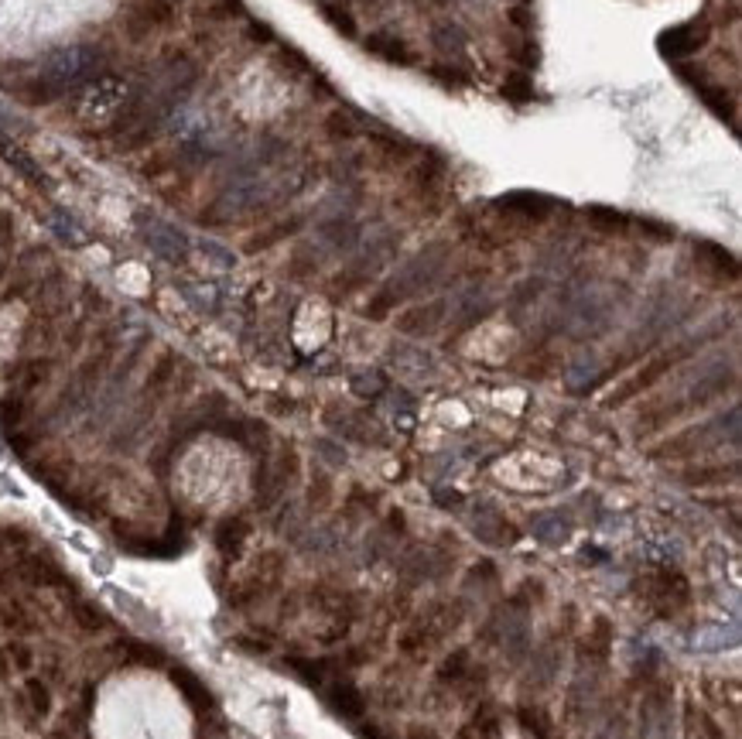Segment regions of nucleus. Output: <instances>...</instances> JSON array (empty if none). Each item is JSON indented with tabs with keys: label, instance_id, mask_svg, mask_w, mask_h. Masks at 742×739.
I'll list each match as a JSON object with an SVG mask.
<instances>
[{
	"label": "nucleus",
	"instance_id": "nucleus-1",
	"mask_svg": "<svg viewBox=\"0 0 742 739\" xmlns=\"http://www.w3.org/2000/svg\"><path fill=\"white\" fill-rule=\"evenodd\" d=\"M640 596L650 602V609L664 620H674L691 606V582L670 565H653L640 575Z\"/></svg>",
	"mask_w": 742,
	"mask_h": 739
},
{
	"label": "nucleus",
	"instance_id": "nucleus-2",
	"mask_svg": "<svg viewBox=\"0 0 742 739\" xmlns=\"http://www.w3.org/2000/svg\"><path fill=\"white\" fill-rule=\"evenodd\" d=\"M458 617H452V602H434L425 609V617L418 626H410L404 637H401V650L404 654H425L431 644H438L449 630H452Z\"/></svg>",
	"mask_w": 742,
	"mask_h": 739
},
{
	"label": "nucleus",
	"instance_id": "nucleus-3",
	"mask_svg": "<svg viewBox=\"0 0 742 739\" xmlns=\"http://www.w3.org/2000/svg\"><path fill=\"white\" fill-rule=\"evenodd\" d=\"M705 42H708V21H705V18H701V21L694 18V21L677 24V28H668V31L657 35V48H660V55L670 59V62L694 55Z\"/></svg>",
	"mask_w": 742,
	"mask_h": 739
},
{
	"label": "nucleus",
	"instance_id": "nucleus-4",
	"mask_svg": "<svg viewBox=\"0 0 742 739\" xmlns=\"http://www.w3.org/2000/svg\"><path fill=\"white\" fill-rule=\"evenodd\" d=\"M311 609H318V613H325V617H335V620H342L346 626L359 617L356 596H353V593H346V589L325 586V582L311 589Z\"/></svg>",
	"mask_w": 742,
	"mask_h": 739
},
{
	"label": "nucleus",
	"instance_id": "nucleus-5",
	"mask_svg": "<svg viewBox=\"0 0 742 739\" xmlns=\"http://www.w3.org/2000/svg\"><path fill=\"white\" fill-rule=\"evenodd\" d=\"M322 688H325V705L332 709L335 716H342V719H363L366 716V698H363V692H359L353 681L335 678V681L322 685Z\"/></svg>",
	"mask_w": 742,
	"mask_h": 739
},
{
	"label": "nucleus",
	"instance_id": "nucleus-6",
	"mask_svg": "<svg viewBox=\"0 0 742 739\" xmlns=\"http://www.w3.org/2000/svg\"><path fill=\"white\" fill-rule=\"evenodd\" d=\"M441 302H431L428 309H410V311H404L401 318H397V326L404 329V333H410V335H428L434 326H438V318H441Z\"/></svg>",
	"mask_w": 742,
	"mask_h": 739
},
{
	"label": "nucleus",
	"instance_id": "nucleus-7",
	"mask_svg": "<svg viewBox=\"0 0 742 739\" xmlns=\"http://www.w3.org/2000/svg\"><path fill=\"white\" fill-rule=\"evenodd\" d=\"M366 51L380 55V59H387V62L410 66V51H407L404 42H401V38H390V35H383V31H377V35H370V38H366Z\"/></svg>",
	"mask_w": 742,
	"mask_h": 739
},
{
	"label": "nucleus",
	"instance_id": "nucleus-8",
	"mask_svg": "<svg viewBox=\"0 0 742 739\" xmlns=\"http://www.w3.org/2000/svg\"><path fill=\"white\" fill-rule=\"evenodd\" d=\"M431 38H434V48H441V51H449V55H458V51H465V31H462V28H458L455 21L434 24Z\"/></svg>",
	"mask_w": 742,
	"mask_h": 739
},
{
	"label": "nucleus",
	"instance_id": "nucleus-9",
	"mask_svg": "<svg viewBox=\"0 0 742 739\" xmlns=\"http://www.w3.org/2000/svg\"><path fill=\"white\" fill-rule=\"evenodd\" d=\"M609 644H613V623L605 620V617H596L592 633H589V641H585V650H592L596 657H605V654H609Z\"/></svg>",
	"mask_w": 742,
	"mask_h": 739
},
{
	"label": "nucleus",
	"instance_id": "nucleus-10",
	"mask_svg": "<svg viewBox=\"0 0 742 739\" xmlns=\"http://www.w3.org/2000/svg\"><path fill=\"white\" fill-rule=\"evenodd\" d=\"M246 534H250L246 521H226V524H223V531H219V548L226 551V554H237Z\"/></svg>",
	"mask_w": 742,
	"mask_h": 739
},
{
	"label": "nucleus",
	"instance_id": "nucleus-11",
	"mask_svg": "<svg viewBox=\"0 0 742 739\" xmlns=\"http://www.w3.org/2000/svg\"><path fill=\"white\" fill-rule=\"evenodd\" d=\"M503 96H506L510 103H530V99H534V83H530V75L513 72V75L506 79V86H503Z\"/></svg>",
	"mask_w": 742,
	"mask_h": 739
},
{
	"label": "nucleus",
	"instance_id": "nucleus-12",
	"mask_svg": "<svg viewBox=\"0 0 742 739\" xmlns=\"http://www.w3.org/2000/svg\"><path fill=\"white\" fill-rule=\"evenodd\" d=\"M465 671H469V654H465V650H455L452 657L438 668V681H441V685H445V681H458Z\"/></svg>",
	"mask_w": 742,
	"mask_h": 739
},
{
	"label": "nucleus",
	"instance_id": "nucleus-13",
	"mask_svg": "<svg viewBox=\"0 0 742 739\" xmlns=\"http://www.w3.org/2000/svg\"><path fill=\"white\" fill-rule=\"evenodd\" d=\"M325 18H329V21H332L342 35H349V38L356 35V24H353V18H349L346 11H339V7H332V4H325Z\"/></svg>",
	"mask_w": 742,
	"mask_h": 739
},
{
	"label": "nucleus",
	"instance_id": "nucleus-14",
	"mask_svg": "<svg viewBox=\"0 0 742 739\" xmlns=\"http://www.w3.org/2000/svg\"><path fill=\"white\" fill-rule=\"evenodd\" d=\"M27 695H31V705H35V712H38V716H48V709H51V702H48L45 685H38V681H31V685H27Z\"/></svg>",
	"mask_w": 742,
	"mask_h": 739
},
{
	"label": "nucleus",
	"instance_id": "nucleus-15",
	"mask_svg": "<svg viewBox=\"0 0 742 739\" xmlns=\"http://www.w3.org/2000/svg\"><path fill=\"white\" fill-rule=\"evenodd\" d=\"M407 739H438V736H434L431 729H421V726H418V729H410V733H407Z\"/></svg>",
	"mask_w": 742,
	"mask_h": 739
},
{
	"label": "nucleus",
	"instance_id": "nucleus-16",
	"mask_svg": "<svg viewBox=\"0 0 742 739\" xmlns=\"http://www.w3.org/2000/svg\"><path fill=\"white\" fill-rule=\"evenodd\" d=\"M438 4H445V0H438Z\"/></svg>",
	"mask_w": 742,
	"mask_h": 739
}]
</instances>
